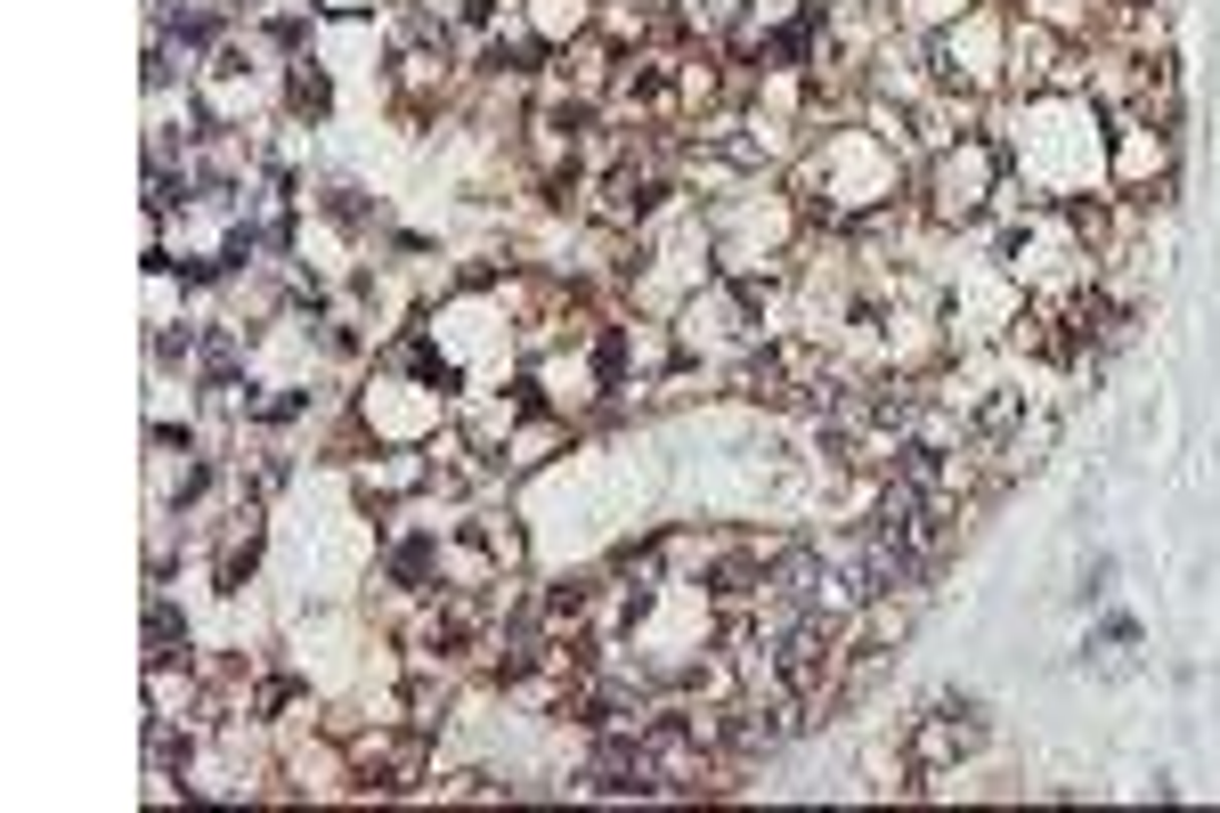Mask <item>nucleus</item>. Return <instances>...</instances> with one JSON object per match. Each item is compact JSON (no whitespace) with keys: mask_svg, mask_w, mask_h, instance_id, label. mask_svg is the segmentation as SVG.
Listing matches in <instances>:
<instances>
[{"mask_svg":"<svg viewBox=\"0 0 1220 813\" xmlns=\"http://www.w3.org/2000/svg\"><path fill=\"white\" fill-rule=\"evenodd\" d=\"M285 107L294 115H326V73L309 58H294V73H285Z\"/></svg>","mask_w":1220,"mask_h":813,"instance_id":"obj_3","label":"nucleus"},{"mask_svg":"<svg viewBox=\"0 0 1220 813\" xmlns=\"http://www.w3.org/2000/svg\"><path fill=\"white\" fill-rule=\"evenodd\" d=\"M439 797H505V781L497 773H448V781H432Z\"/></svg>","mask_w":1220,"mask_h":813,"instance_id":"obj_4","label":"nucleus"},{"mask_svg":"<svg viewBox=\"0 0 1220 813\" xmlns=\"http://www.w3.org/2000/svg\"><path fill=\"white\" fill-rule=\"evenodd\" d=\"M179 651H188V635H179V618H171V602L155 594L147 602V667H171Z\"/></svg>","mask_w":1220,"mask_h":813,"instance_id":"obj_2","label":"nucleus"},{"mask_svg":"<svg viewBox=\"0 0 1220 813\" xmlns=\"http://www.w3.org/2000/svg\"><path fill=\"white\" fill-rule=\"evenodd\" d=\"M969 748H984V707L976 700H936L928 716L912 724V765H952V756H969Z\"/></svg>","mask_w":1220,"mask_h":813,"instance_id":"obj_1","label":"nucleus"}]
</instances>
